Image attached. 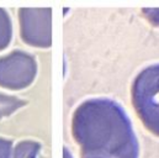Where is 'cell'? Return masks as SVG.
Segmentation results:
<instances>
[{
    "label": "cell",
    "mask_w": 159,
    "mask_h": 158,
    "mask_svg": "<svg viewBox=\"0 0 159 158\" xmlns=\"http://www.w3.org/2000/svg\"><path fill=\"white\" fill-rule=\"evenodd\" d=\"M81 158H138L139 146L123 108L107 98L81 103L72 118Z\"/></svg>",
    "instance_id": "obj_1"
},
{
    "label": "cell",
    "mask_w": 159,
    "mask_h": 158,
    "mask_svg": "<svg viewBox=\"0 0 159 158\" xmlns=\"http://www.w3.org/2000/svg\"><path fill=\"white\" fill-rule=\"evenodd\" d=\"M132 104L143 125L159 137V63L142 69L133 80Z\"/></svg>",
    "instance_id": "obj_2"
},
{
    "label": "cell",
    "mask_w": 159,
    "mask_h": 158,
    "mask_svg": "<svg viewBox=\"0 0 159 158\" xmlns=\"http://www.w3.org/2000/svg\"><path fill=\"white\" fill-rule=\"evenodd\" d=\"M36 74V62L30 54L15 51L0 58V86L21 89L32 83Z\"/></svg>",
    "instance_id": "obj_3"
},
{
    "label": "cell",
    "mask_w": 159,
    "mask_h": 158,
    "mask_svg": "<svg viewBox=\"0 0 159 158\" xmlns=\"http://www.w3.org/2000/svg\"><path fill=\"white\" fill-rule=\"evenodd\" d=\"M51 9H21L19 11L21 37L29 44L49 47L51 35Z\"/></svg>",
    "instance_id": "obj_4"
},
{
    "label": "cell",
    "mask_w": 159,
    "mask_h": 158,
    "mask_svg": "<svg viewBox=\"0 0 159 158\" xmlns=\"http://www.w3.org/2000/svg\"><path fill=\"white\" fill-rule=\"evenodd\" d=\"M26 103L15 98V96H9L5 94H0V118L7 116L15 110H17L20 106L25 105Z\"/></svg>",
    "instance_id": "obj_5"
},
{
    "label": "cell",
    "mask_w": 159,
    "mask_h": 158,
    "mask_svg": "<svg viewBox=\"0 0 159 158\" xmlns=\"http://www.w3.org/2000/svg\"><path fill=\"white\" fill-rule=\"evenodd\" d=\"M11 40V22L7 12L0 9V49L5 48Z\"/></svg>",
    "instance_id": "obj_6"
},
{
    "label": "cell",
    "mask_w": 159,
    "mask_h": 158,
    "mask_svg": "<svg viewBox=\"0 0 159 158\" xmlns=\"http://www.w3.org/2000/svg\"><path fill=\"white\" fill-rule=\"evenodd\" d=\"M39 150H40V145L35 142H30V141L21 142L15 148L12 158H36Z\"/></svg>",
    "instance_id": "obj_7"
},
{
    "label": "cell",
    "mask_w": 159,
    "mask_h": 158,
    "mask_svg": "<svg viewBox=\"0 0 159 158\" xmlns=\"http://www.w3.org/2000/svg\"><path fill=\"white\" fill-rule=\"evenodd\" d=\"M11 155H12L11 142L0 138V158H10Z\"/></svg>",
    "instance_id": "obj_8"
},
{
    "label": "cell",
    "mask_w": 159,
    "mask_h": 158,
    "mask_svg": "<svg viewBox=\"0 0 159 158\" xmlns=\"http://www.w3.org/2000/svg\"><path fill=\"white\" fill-rule=\"evenodd\" d=\"M144 14L148 15L149 21H152V22L159 25V9H152L151 11H148L147 9H144Z\"/></svg>",
    "instance_id": "obj_9"
}]
</instances>
